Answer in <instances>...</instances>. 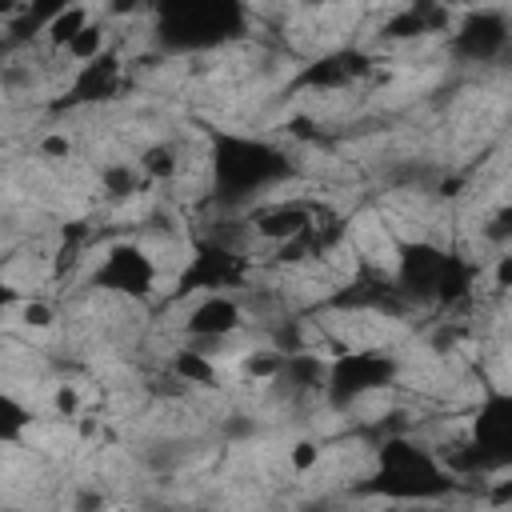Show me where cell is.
Wrapping results in <instances>:
<instances>
[{"label": "cell", "instance_id": "6da1fadb", "mask_svg": "<svg viewBox=\"0 0 512 512\" xmlns=\"http://www.w3.org/2000/svg\"><path fill=\"white\" fill-rule=\"evenodd\" d=\"M440 52L456 68H508L512 60V8H464Z\"/></svg>", "mask_w": 512, "mask_h": 512}]
</instances>
